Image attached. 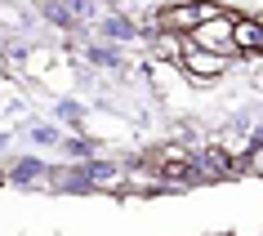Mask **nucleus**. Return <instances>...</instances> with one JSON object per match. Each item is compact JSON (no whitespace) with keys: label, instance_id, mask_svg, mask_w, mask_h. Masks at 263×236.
<instances>
[{"label":"nucleus","instance_id":"1","mask_svg":"<svg viewBox=\"0 0 263 236\" xmlns=\"http://www.w3.org/2000/svg\"><path fill=\"white\" fill-rule=\"evenodd\" d=\"M210 18H219L214 5H183V9H170L165 23L170 27H187V23H210Z\"/></svg>","mask_w":263,"mask_h":236},{"label":"nucleus","instance_id":"2","mask_svg":"<svg viewBox=\"0 0 263 236\" xmlns=\"http://www.w3.org/2000/svg\"><path fill=\"white\" fill-rule=\"evenodd\" d=\"M232 45L236 49H263V27L259 23H236L232 27Z\"/></svg>","mask_w":263,"mask_h":236},{"label":"nucleus","instance_id":"3","mask_svg":"<svg viewBox=\"0 0 263 236\" xmlns=\"http://www.w3.org/2000/svg\"><path fill=\"white\" fill-rule=\"evenodd\" d=\"M183 67L196 71V76H219V71H223V58H219V54H187Z\"/></svg>","mask_w":263,"mask_h":236},{"label":"nucleus","instance_id":"4","mask_svg":"<svg viewBox=\"0 0 263 236\" xmlns=\"http://www.w3.org/2000/svg\"><path fill=\"white\" fill-rule=\"evenodd\" d=\"M250 165H254V169L263 174V147H254V156H250Z\"/></svg>","mask_w":263,"mask_h":236}]
</instances>
